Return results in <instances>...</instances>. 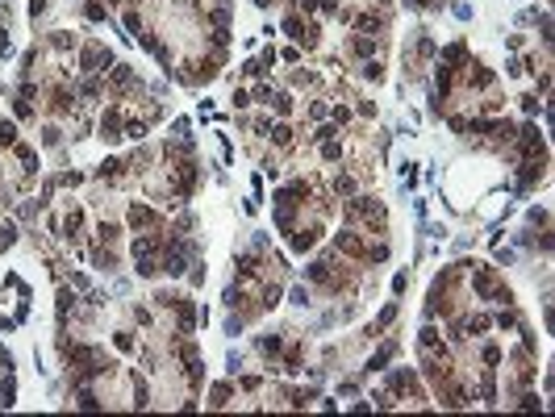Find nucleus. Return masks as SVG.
I'll use <instances>...</instances> for the list:
<instances>
[{"instance_id":"nucleus-1","label":"nucleus","mask_w":555,"mask_h":417,"mask_svg":"<svg viewBox=\"0 0 555 417\" xmlns=\"http://www.w3.org/2000/svg\"><path fill=\"white\" fill-rule=\"evenodd\" d=\"M313 242H317V229H301V234L292 238V246H297V250H309Z\"/></svg>"},{"instance_id":"nucleus-2","label":"nucleus","mask_w":555,"mask_h":417,"mask_svg":"<svg viewBox=\"0 0 555 417\" xmlns=\"http://www.w3.org/2000/svg\"><path fill=\"white\" fill-rule=\"evenodd\" d=\"M0 405H13V384H0Z\"/></svg>"}]
</instances>
